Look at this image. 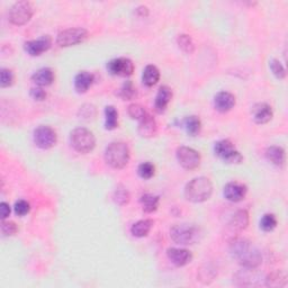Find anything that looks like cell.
<instances>
[{
    "instance_id": "cell-1",
    "label": "cell",
    "mask_w": 288,
    "mask_h": 288,
    "mask_svg": "<svg viewBox=\"0 0 288 288\" xmlns=\"http://www.w3.org/2000/svg\"><path fill=\"white\" fill-rule=\"evenodd\" d=\"M230 251L233 258L243 268L257 269L261 265L262 256L251 241L243 238H236L230 242Z\"/></svg>"
},
{
    "instance_id": "cell-2",
    "label": "cell",
    "mask_w": 288,
    "mask_h": 288,
    "mask_svg": "<svg viewBox=\"0 0 288 288\" xmlns=\"http://www.w3.org/2000/svg\"><path fill=\"white\" fill-rule=\"evenodd\" d=\"M213 184L206 177H197L186 185L185 197L193 203H203L211 198Z\"/></svg>"
},
{
    "instance_id": "cell-3",
    "label": "cell",
    "mask_w": 288,
    "mask_h": 288,
    "mask_svg": "<svg viewBox=\"0 0 288 288\" xmlns=\"http://www.w3.org/2000/svg\"><path fill=\"white\" fill-rule=\"evenodd\" d=\"M105 160L114 169H123L130 161V149L123 142H113L106 148Z\"/></svg>"
},
{
    "instance_id": "cell-4",
    "label": "cell",
    "mask_w": 288,
    "mask_h": 288,
    "mask_svg": "<svg viewBox=\"0 0 288 288\" xmlns=\"http://www.w3.org/2000/svg\"><path fill=\"white\" fill-rule=\"evenodd\" d=\"M172 241L180 245H190L200 241L202 232L198 227L190 224H176L170 229Z\"/></svg>"
},
{
    "instance_id": "cell-5",
    "label": "cell",
    "mask_w": 288,
    "mask_h": 288,
    "mask_svg": "<svg viewBox=\"0 0 288 288\" xmlns=\"http://www.w3.org/2000/svg\"><path fill=\"white\" fill-rule=\"evenodd\" d=\"M70 143L77 152L89 153L96 147V139L93 132L85 128H78L71 132Z\"/></svg>"
},
{
    "instance_id": "cell-6",
    "label": "cell",
    "mask_w": 288,
    "mask_h": 288,
    "mask_svg": "<svg viewBox=\"0 0 288 288\" xmlns=\"http://www.w3.org/2000/svg\"><path fill=\"white\" fill-rule=\"evenodd\" d=\"M34 6L29 2H17L11 6L8 13L9 22L14 25L22 26L31 21L34 15Z\"/></svg>"
},
{
    "instance_id": "cell-7",
    "label": "cell",
    "mask_w": 288,
    "mask_h": 288,
    "mask_svg": "<svg viewBox=\"0 0 288 288\" xmlns=\"http://www.w3.org/2000/svg\"><path fill=\"white\" fill-rule=\"evenodd\" d=\"M214 152L220 159L230 165H239L243 160L241 153L238 151L230 140H221L216 142L214 146Z\"/></svg>"
},
{
    "instance_id": "cell-8",
    "label": "cell",
    "mask_w": 288,
    "mask_h": 288,
    "mask_svg": "<svg viewBox=\"0 0 288 288\" xmlns=\"http://www.w3.org/2000/svg\"><path fill=\"white\" fill-rule=\"evenodd\" d=\"M88 32L85 28L74 27L60 32L57 38V43L61 47H69L81 43L86 40Z\"/></svg>"
},
{
    "instance_id": "cell-9",
    "label": "cell",
    "mask_w": 288,
    "mask_h": 288,
    "mask_svg": "<svg viewBox=\"0 0 288 288\" xmlns=\"http://www.w3.org/2000/svg\"><path fill=\"white\" fill-rule=\"evenodd\" d=\"M58 141V136L56 131L50 126L41 125L34 131V142L36 146L41 149H51Z\"/></svg>"
},
{
    "instance_id": "cell-10",
    "label": "cell",
    "mask_w": 288,
    "mask_h": 288,
    "mask_svg": "<svg viewBox=\"0 0 288 288\" xmlns=\"http://www.w3.org/2000/svg\"><path fill=\"white\" fill-rule=\"evenodd\" d=\"M177 159L180 166L187 170H194L201 164V154L193 148L188 147L177 149Z\"/></svg>"
},
{
    "instance_id": "cell-11",
    "label": "cell",
    "mask_w": 288,
    "mask_h": 288,
    "mask_svg": "<svg viewBox=\"0 0 288 288\" xmlns=\"http://www.w3.org/2000/svg\"><path fill=\"white\" fill-rule=\"evenodd\" d=\"M107 69L114 76L129 77L134 71V63L128 58H117L108 62Z\"/></svg>"
},
{
    "instance_id": "cell-12",
    "label": "cell",
    "mask_w": 288,
    "mask_h": 288,
    "mask_svg": "<svg viewBox=\"0 0 288 288\" xmlns=\"http://www.w3.org/2000/svg\"><path fill=\"white\" fill-rule=\"evenodd\" d=\"M52 45V40L50 36H42V38L38 39V40H33V41H28L24 44V47H25V51L32 57H39L41 56L42 53L46 52L47 50L50 49Z\"/></svg>"
},
{
    "instance_id": "cell-13",
    "label": "cell",
    "mask_w": 288,
    "mask_h": 288,
    "mask_svg": "<svg viewBox=\"0 0 288 288\" xmlns=\"http://www.w3.org/2000/svg\"><path fill=\"white\" fill-rule=\"evenodd\" d=\"M223 193L227 201L232 203H238L244 200L245 195L248 193V188L247 186H244L243 184L232 182L226 184Z\"/></svg>"
},
{
    "instance_id": "cell-14",
    "label": "cell",
    "mask_w": 288,
    "mask_h": 288,
    "mask_svg": "<svg viewBox=\"0 0 288 288\" xmlns=\"http://www.w3.org/2000/svg\"><path fill=\"white\" fill-rule=\"evenodd\" d=\"M167 256L169 260L177 267H184L193 260V255L189 250L182 248H170L167 250Z\"/></svg>"
},
{
    "instance_id": "cell-15",
    "label": "cell",
    "mask_w": 288,
    "mask_h": 288,
    "mask_svg": "<svg viewBox=\"0 0 288 288\" xmlns=\"http://www.w3.org/2000/svg\"><path fill=\"white\" fill-rule=\"evenodd\" d=\"M214 106L216 111L221 113H226L231 111L236 106V97L234 95L227 92H221L215 96Z\"/></svg>"
},
{
    "instance_id": "cell-16",
    "label": "cell",
    "mask_w": 288,
    "mask_h": 288,
    "mask_svg": "<svg viewBox=\"0 0 288 288\" xmlns=\"http://www.w3.org/2000/svg\"><path fill=\"white\" fill-rule=\"evenodd\" d=\"M252 115L257 124H266L272 121L274 116L273 108L266 103H259L256 104L252 108Z\"/></svg>"
},
{
    "instance_id": "cell-17",
    "label": "cell",
    "mask_w": 288,
    "mask_h": 288,
    "mask_svg": "<svg viewBox=\"0 0 288 288\" xmlns=\"http://www.w3.org/2000/svg\"><path fill=\"white\" fill-rule=\"evenodd\" d=\"M172 99V92L168 86L160 87L154 101V110L158 113H164Z\"/></svg>"
},
{
    "instance_id": "cell-18",
    "label": "cell",
    "mask_w": 288,
    "mask_h": 288,
    "mask_svg": "<svg viewBox=\"0 0 288 288\" xmlns=\"http://www.w3.org/2000/svg\"><path fill=\"white\" fill-rule=\"evenodd\" d=\"M157 122L155 119L150 115V114H147L142 119L139 121V134L142 137H151L154 136L155 133H157Z\"/></svg>"
},
{
    "instance_id": "cell-19",
    "label": "cell",
    "mask_w": 288,
    "mask_h": 288,
    "mask_svg": "<svg viewBox=\"0 0 288 288\" xmlns=\"http://www.w3.org/2000/svg\"><path fill=\"white\" fill-rule=\"evenodd\" d=\"M249 225V214L245 209H240V211L234 213L230 221V227L232 231L241 232L245 230Z\"/></svg>"
},
{
    "instance_id": "cell-20",
    "label": "cell",
    "mask_w": 288,
    "mask_h": 288,
    "mask_svg": "<svg viewBox=\"0 0 288 288\" xmlns=\"http://www.w3.org/2000/svg\"><path fill=\"white\" fill-rule=\"evenodd\" d=\"M94 82V75L88 71H81L75 78V88L79 94H85L92 87Z\"/></svg>"
},
{
    "instance_id": "cell-21",
    "label": "cell",
    "mask_w": 288,
    "mask_h": 288,
    "mask_svg": "<svg viewBox=\"0 0 288 288\" xmlns=\"http://www.w3.org/2000/svg\"><path fill=\"white\" fill-rule=\"evenodd\" d=\"M32 80L39 87L50 86L54 81V72L50 68H42L34 72V75L32 76Z\"/></svg>"
},
{
    "instance_id": "cell-22",
    "label": "cell",
    "mask_w": 288,
    "mask_h": 288,
    "mask_svg": "<svg viewBox=\"0 0 288 288\" xmlns=\"http://www.w3.org/2000/svg\"><path fill=\"white\" fill-rule=\"evenodd\" d=\"M266 157L273 165L277 166V167L284 166L285 161H286L285 150L281 147H277V146L269 147L266 150Z\"/></svg>"
},
{
    "instance_id": "cell-23",
    "label": "cell",
    "mask_w": 288,
    "mask_h": 288,
    "mask_svg": "<svg viewBox=\"0 0 288 288\" xmlns=\"http://www.w3.org/2000/svg\"><path fill=\"white\" fill-rule=\"evenodd\" d=\"M160 79V71L155 67V65H147L146 69L143 71L142 75V81L147 87H153L157 85Z\"/></svg>"
},
{
    "instance_id": "cell-24",
    "label": "cell",
    "mask_w": 288,
    "mask_h": 288,
    "mask_svg": "<svg viewBox=\"0 0 288 288\" xmlns=\"http://www.w3.org/2000/svg\"><path fill=\"white\" fill-rule=\"evenodd\" d=\"M153 227V221L152 220H141L137 221L131 227V233L136 238H144L151 231Z\"/></svg>"
},
{
    "instance_id": "cell-25",
    "label": "cell",
    "mask_w": 288,
    "mask_h": 288,
    "mask_svg": "<svg viewBox=\"0 0 288 288\" xmlns=\"http://www.w3.org/2000/svg\"><path fill=\"white\" fill-rule=\"evenodd\" d=\"M141 205L144 212L153 213L158 209L160 198L159 196H155L152 194H144L141 196Z\"/></svg>"
},
{
    "instance_id": "cell-26",
    "label": "cell",
    "mask_w": 288,
    "mask_h": 288,
    "mask_svg": "<svg viewBox=\"0 0 288 288\" xmlns=\"http://www.w3.org/2000/svg\"><path fill=\"white\" fill-rule=\"evenodd\" d=\"M184 128L186 130V132L191 136H195L201 132L202 129V122L200 117H197L195 115H191V116H187L186 117L184 121Z\"/></svg>"
},
{
    "instance_id": "cell-27",
    "label": "cell",
    "mask_w": 288,
    "mask_h": 288,
    "mask_svg": "<svg viewBox=\"0 0 288 288\" xmlns=\"http://www.w3.org/2000/svg\"><path fill=\"white\" fill-rule=\"evenodd\" d=\"M265 280L268 287H284L287 284V276L281 270H277L268 275Z\"/></svg>"
},
{
    "instance_id": "cell-28",
    "label": "cell",
    "mask_w": 288,
    "mask_h": 288,
    "mask_svg": "<svg viewBox=\"0 0 288 288\" xmlns=\"http://www.w3.org/2000/svg\"><path fill=\"white\" fill-rule=\"evenodd\" d=\"M118 126V113L114 106L105 108V128L106 130H115Z\"/></svg>"
},
{
    "instance_id": "cell-29",
    "label": "cell",
    "mask_w": 288,
    "mask_h": 288,
    "mask_svg": "<svg viewBox=\"0 0 288 288\" xmlns=\"http://www.w3.org/2000/svg\"><path fill=\"white\" fill-rule=\"evenodd\" d=\"M119 96L124 100H132L136 96V88L133 82L128 80L123 83V86L119 89Z\"/></svg>"
},
{
    "instance_id": "cell-30",
    "label": "cell",
    "mask_w": 288,
    "mask_h": 288,
    "mask_svg": "<svg viewBox=\"0 0 288 288\" xmlns=\"http://www.w3.org/2000/svg\"><path fill=\"white\" fill-rule=\"evenodd\" d=\"M178 45L180 49H182L185 53H193L195 50V45H194V42L191 40V38L189 35H186V34H182L178 36Z\"/></svg>"
},
{
    "instance_id": "cell-31",
    "label": "cell",
    "mask_w": 288,
    "mask_h": 288,
    "mask_svg": "<svg viewBox=\"0 0 288 288\" xmlns=\"http://www.w3.org/2000/svg\"><path fill=\"white\" fill-rule=\"evenodd\" d=\"M277 226V219L274 214H265L260 221V227L265 232L273 231Z\"/></svg>"
},
{
    "instance_id": "cell-32",
    "label": "cell",
    "mask_w": 288,
    "mask_h": 288,
    "mask_svg": "<svg viewBox=\"0 0 288 288\" xmlns=\"http://www.w3.org/2000/svg\"><path fill=\"white\" fill-rule=\"evenodd\" d=\"M137 172H139V176L142 179H150L154 175V166L151 162H143L139 166Z\"/></svg>"
},
{
    "instance_id": "cell-33",
    "label": "cell",
    "mask_w": 288,
    "mask_h": 288,
    "mask_svg": "<svg viewBox=\"0 0 288 288\" xmlns=\"http://www.w3.org/2000/svg\"><path fill=\"white\" fill-rule=\"evenodd\" d=\"M15 77L13 71L9 69H2V72H0V86L3 88L6 87H10L14 83Z\"/></svg>"
},
{
    "instance_id": "cell-34",
    "label": "cell",
    "mask_w": 288,
    "mask_h": 288,
    "mask_svg": "<svg viewBox=\"0 0 288 288\" xmlns=\"http://www.w3.org/2000/svg\"><path fill=\"white\" fill-rule=\"evenodd\" d=\"M147 112L144 110V107L140 104H132L129 106V115L133 118L140 121L144 116L147 115Z\"/></svg>"
},
{
    "instance_id": "cell-35",
    "label": "cell",
    "mask_w": 288,
    "mask_h": 288,
    "mask_svg": "<svg viewBox=\"0 0 288 288\" xmlns=\"http://www.w3.org/2000/svg\"><path fill=\"white\" fill-rule=\"evenodd\" d=\"M269 65L276 78H278V79H284V78L286 77V70L284 68V65L281 64L278 60H276V59L272 60Z\"/></svg>"
},
{
    "instance_id": "cell-36",
    "label": "cell",
    "mask_w": 288,
    "mask_h": 288,
    "mask_svg": "<svg viewBox=\"0 0 288 288\" xmlns=\"http://www.w3.org/2000/svg\"><path fill=\"white\" fill-rule=\"evenodd\" d=\"M114 202L121 206L125 205L130 202V193L126 189H117L114 193Z\"/></svg>"
},
{
    "instance_id": "cell-37",
    "label": "cell",
    "mask_w": 288,
    "mask_h": 288,
    "mask_svg": "<svg viewBox=\"0 0 288 288\" xmlns=\"http://www.w3.org/2000/svg\"><path fill=\"white\" fill-rule=\"evenodd\" d=\"M79 116L82 119H86V121H90L96 116V108L94 105H83L82 107H80L79 111Z\"/></svg>"
},
{
    "instance_id": "cell-38",
    "label": "cell",
    "mask_w": 288,
    "mask_h": 288,
    "mask_svg": "<svg viewBox=\"0 0 288 288\" xmlns=\"http://www.w3.org/2000/svg\"><path fill=\"white\" fill-rule=\"evenodd\" d=\"M18 231V227L16 225L15 222H11V221H5L3 220V223H2V232L5 237H11L16 234Z\"/></svg>"
},
{
    "instance_id": "cell-39",
    "label": "cell",
    "mask_w": 288,
    "mask_h": 288,
    "mask_svg": "<svg viewBox=\"0 0 288 288\" xmlns=\"http://www.w3.org/2000/svg\"><path fill=\"white\" fill-rule=\"evenodd\" d=\"M14 208H15V213L18 216H25L26 214H28L29 209H31V207H29V204L26 201H24V200L17 201L15 203V207Z\"/></svg>"
},
{
    "instance_id": "cell-40",
    "label": "cell",
    "mask_w": 288,
    "mask_h": 288,
    "mask_svg": "<svg viewBox=\"0 0 288 288\" xmlns=\"http://www.w3.org/2000/svg\"><path fill=\"white\" fill-rule=\"evenodd\" d=\"M31 97L35 100L42 101V100L45 99L46 93L41 87H35V88L31 89Z\"/></svg>"
},
{
    "instance_id": "cell-41",
    "label": "cell",
    "mask_w": 288,
    "mask_h": 288,
    "mask_svg": "<svg viewBox=\"0 0 288 288\" xmlns=\"http://www.w3.org/2000/svg\"><path fill=\"white\" fill-rule=\"evenodd\" d=\"M0 213H2V219L6 220L10 215V206L9 204L3 202L0 204Z\"/></svg>"
},
{
    "instance_id": "cell-42",
    "label": "cell",
    "mask_w": 288,
    "mask_h": 288,
    "mask_svg": "<svg viewBox=\"0 0 288 288\" xmlns=\"http://www.w3.org/2000/svg\"><path fill=\"white\" fill-rule=\"evenodd\" d=\"M136 13L140 16H147L149 14V10L147 7H143V6H141V7L136 8Z\"/></svg>"
}]
</instances>
